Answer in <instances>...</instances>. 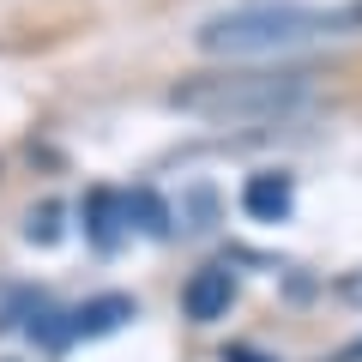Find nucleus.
<instances>
[{"mask_svg": "<svg viewBox=\"0 0 362 362\" xmlns=\"http://www.w3.org/2000/svg\"><path fill=\"white\" fill-rule=\"evenodd\" d=\"M350 37H362V0H259V6L211 13L194 42L218 61H266V54H296Z\"/></svg>", "mask_w": 362, "mask_h": 362, "instance_id": "1", "label": "nucleus"}, {"mask_svg": "<svg viewBox=\"0 0 362 362\" xmlns=\"http://www.w3.org/2000/svg\"><path fill=\"white\" fill-rule=\"evenodd\" d=\"M338 362H362V344H350V350H344V356H338Z\"/></svg>", "mask_w": 362, "mask_h": 362, "instance_id": "8", "label": "nucleus"}, {"mask_svg": "<svg viewBox=\"0 0 362 362\" xmlns=\"http://www.w3.org/2000/svg\"><path fill=\"white\" fill-rule=\"evenodd\" d=\"M121 320H133V302H127V296H103V302H90V308H73V314H66V338L115 332Z\"/></svg>", "mask_w": 362, "mask_h": 362, "instance_id": "5", "label": "nucleus"}, {"mask_svg": "<svg viewBox=\"0 0 362 362\" xmlns=\"http://www.w3.org/2000/svg\"><path fill=\"white\" fill-rule=\"evenodd\" d=\"M230 302H235V278L223 266H199L187 284H181V314L194 326H211V320H223L230 314Z\"/></svg>", "mask_w": 362, "mask_h": 362, "instance_id": "3", "label": "nucleus"}, {"mask_svg": "<svg viewBox=\"0 0 362 362\" xmlns=\"http://www.w3.org/2000/svg\"><path fill=\"white\" fill-rule=\"evenodd\" d=\"M308 90H314V73H211L194 85H175L169 103L187 109V115L242 127V121H278L290 109H302Z\"/></svg>", "mask_w": 362, "mask_h": 362, "instance_id": "2", "label": "nucleus"}, {"mask_svg": "<svg viewBox=\"0 0 362 362\" xmlns=\"http://www.w3.org/2000/svg\"><path fill=\"white\" fill-rule=\"evenodd\" d=\"M121 230H133V194H109V187H97V194L85 199V235L97 247H115Z\"/></svg>", "mask_w": 362, "mask_h": 362, "instance_id": "4", "label": "nucleus"}, {"mask_svg": "<svg viewBox=\"0 0 362 362\" xmlns=\"http://www.w3.org/2000/svg\"><path fill=\"white\" fill-rule=\"evenodd\" d=\"M344 296H356V302H362V278H344Z\"/></svg>", "mask_w": 362, "mask_h": 362, "instance_id": "7", "label": "nucleus"}, {"mask_svg": "<svg viewBox=\"0 0 362 362\" xmlns=\"http://www.w3.org/2000/svg\"><path fill=\"white\" fill-rule=\"evenodd\" d=\"M242 206H247V218H259V223H278L290 211V175H254L242 187Z\"/></svg>", "mask_w": 362, "mask_h": 362, "instance_id": "6", "label": "nucleus"}]
</instances>
